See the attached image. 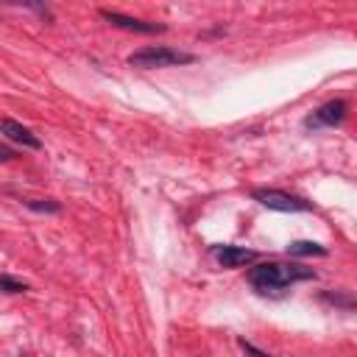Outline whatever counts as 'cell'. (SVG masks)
I'll list each match as a JSON object with an SVG mask.
<instances>
[{"label": "cell", "mask_w": 357, "mask_h": 357, "mask_svg": "<svg viewBox=\"0 0 357 357\" xmlns=\"http://www.w3.org/2000/svg\"><path fill=\"white\" fill-rule=\"evenodd\" d=\"M240 346H243V349H245V351H251V354H254V357H268V354H265V351H259V349H254V346H251V343H245V340H240Z\"/></svg>", "instance_id": "obj_11"}, {"label": "cell", "mask_w": 357, "mask_h": 357, "mask_svg": "<svg viewBox=\"0 0 357 357\" xmlns=\"http://www.w3.org/2000/svg\"><path fill=\"white\" fill-rule=\"evenodd\" d=\"M100 17L106 22H112L114 28L134 31V33H159V31H165V25L145 22V20H137V17H128V14H120V11H109V8H100Z\"/></svg>", "instance_id": "obj_4"}, {"label": "cell", "mask_w": 357, "mask_h": 357, "mask_svg": "<svg viewBox=\"0 0 357 357\" xmlns=\"http://www.w3.org/2000/svg\"><path fill=\"white\" fill-rule=\"evenodd\" d=\"M346 112H349L346 100H340V98L326 100L324 106H318V112L312 117H307V126H337V123H343Z\"/></svg>", "instance_id": "obj_6"}, {"label": "cell", "mask_w": 357, "mask_h": 357, "mask_svg": "<svg viewBox=\"0 0 357 357\" xmlns=\"http://www.w3.org/2000/svg\"><path fill=\"white\" fill-rule=\"evenodd\" d=\"M0 131H3L11 142H17V145H22V148H31V151H39V148H42V139H39L31 128H25L22 123H17V120H11V117H3V120H0Z\"/></svg>", "instance_id": "obj_5"}, {"label": "cell", "mask_w": 357, "mask_h": 357, "mask_svg": "<svg viewBox=\"0 0 357 357\" xmlns=\"http://www.w3.org/2000/svg\"><path fill=\"white\" fill-rule=\"evenodd\" d=\"M254 201H259L262 206L276 209V212H307L310 209V204L304 198L282 192V190H254Z\"/></svg>", "instance_id": "obj_3"}, {"label": "cell", "mask_w": 357, "mask_h": 357, "mask_svg": "<svg viewBox=\"0 0 357 357\" xmlns=\"http://www.w3.org/2000/svg\"><path fill=\"white\" fill-rule=\"evenodd\" d=\"M0 290L3 293H25L28 284L20 282V279H14V276H0Z\"/></svg>", "instance_id": "obj_10"}, {"label": "cell", "mask_w": 357, "mask_h": 357, "mask_svg": "<svg viewBox=\"0 0 357 357\" xmlns=\"http://www.w3.org/2000/svg\"><path fill=\"white\" fill-rule=\"evenodd\" d=\"M315 273L304 265H282V262H262L248 273V282L259 290V293H282L287 284L301 282V279H312Z\"/></svg>", "instance_id": "obj_1"}, {"label": "cell", "mask_w": 357, "mask_h": 357, "mask_svg": "<svg viewBox=\"0 0 357 357\" xmlns=\"http://www.w3.org/2000/svg\"><path fill=\"white\" fill-rule=\"evenodd\" d=\"M31 209H36V212H59L61 209V204H56V201H50V198H28L25 201Z\"/></svg>", "instance_id": "obj_9"}, {"label": "cell", "mask_w": 357, "mask_h": 357, "mask_svg": "<svg viewBox=\"0 0 357 357\" xmlns=\"http://www.w3.org/2000/svg\"><path fill=\"white\" fill-rule=\"evenodd\" d=\"M195 56L187 53V50H176V47H167V45H148V47H139L128 56V64L134 67H142V70H156V67H176V64H192Z\"/></svg>", "instance_id": "obj_2"}, {"label": "cell", "mask_w": 357, "mask_h": 357, "mask_svg": "<svg viewBox=\"0 0 357 357\" xmlns=\"http://www.w3.org/2000/svg\"><path fill=\"white\" fill-rule=\"evenodd\" d=\"M254 257H257V251L240 248V245H220V248H215V259H218L223 268H240V265L251 262Z\"/></svg>", "instance_id": "obj_7"}, {"label": "cell", "mask_w": 357, "mask_h": 357, "mask_svg": "<svg viewBox=\"0 0 357 357\" xmlns=\"http://www.w3.org/2000/svg\"><path fill=\"white\" fill-rule=\"evenodd\" d=\"M287 254L290 257H324L326 248L321 243H315V240H293L287 245Z\"/></svg>", "instance_id": "obj_8"}, {"label": "cell", "mask_w": 357, "mask_h": 357, "mask_svg": "<svg viewBox=\"0 0 357 357\" xmlns=\"http://www.w3.org/2000/svg\"><path fill=\"white\" fill-rule=\"evenodd\" d=\"M11 159H14V151L6 148V145H0V162H11Z\"/></svg>", "instance_id": "obj_12"}]
</instances>
